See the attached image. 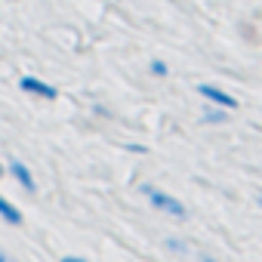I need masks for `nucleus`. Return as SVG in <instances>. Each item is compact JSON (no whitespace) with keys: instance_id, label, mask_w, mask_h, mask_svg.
Wrapping results in <instances>:
<instances>
[{"instance_id":"11","label":"nucleus","mask_w":262,"mask_h":262,"mask_svg":"<svg viewBox=\"0 0 262 262\" xmlns=\"http://www.w3.org/2000/svg\"><path fill=\"white\" fill-rule=\"evenodd\" d=\"M204 262H216V259H204Z\"/></svg>"},{"instance_id":"7","label":"nucleus","mask_w":262,"mask_h":262,"mask_svg":"<svg viewBox=\"0 0 262 262\" xmlns=\"http://www.w3.org/2000/svg\"><path fill=\"white\" fill-rule=\"evenodd\" d=\"M151 74H158V77H164V74H167V65H164L161 59H155V62H151Z\"/></svg>"},{"instance_id":"3","label":"nucleus","mask_w":262,"mask_h":262,"mask_svg":"<svg viewBox=\"0 0 262 262\" xmlns=\"http://www.w3.org/2000/svg\"><path fill=\"white\" fill-rule=\"evenodd\" d=\"M198 93H201L204 99H210L213 105H222V108H237V99H234V96H228V93H222V90H216V86H210V83H201V86H198Z\"/></svg>"},{"instance_id":"10","label":"nucleus","mask_w":262,"mask_h":262,"mask_svg":"<svg viewBox=\"0 0 262 262\" xmlns=\"http://www.w3.org/2000/svg\"><path fill=\"white\" fill-rule=\"evenodd\" d=\"M0 262H7V256H4V253H0Z\"/></svg>"},{"instance_id":"6","label":"nucleus","mask_w":262,"mask_h":262,"mask_svg":"<svg viewBox=\"0 0 262 262\" xmlns=\"http://www.w3.org/2000/svg\"><path fill=\"white\" fill-rule=\"evenodd\" d=\"M204 120H207V123H219V120H225V111H207Z\"/></svg>"},{"instance_id":"9","label":"nucleus","mask_w":262,"mask_h":262,"mask_svg":"<svg viewBox=\"0 0 262 262\" xmlns=\"http://www.w3.org/2000/svg\"><path fill=\"white\" fill-rule=\"evenodd\" d=\"M256 201H259V204H262V191H259V194H256Z\"/></svg>"},{"instance_id":"1","label":"nucleus","mask_w":262,"mask_h":262,"mask_svg":"<svg viewBox=\"0 0 262 262\" xmlns=\"http://www.w3.org/2000/svg\"><path fill=\"white\" fill-rule=\"evenodd\" d=\"M142 191L148 194V204H151V207H158L161 213H170V216H176V219H185V207H182L173 194H164L161 188H151V185H145Z\"/></svg>"},{"instance_id":"8","label":"nucleus","mask_w":262,"mask_h":262,"mask_svg":"<svg viewBox=\"0 0 262 262\" xmlns=\"http://www.w3.org/2000/svg\"><path fill=\"white\" fill-rule=\"evenodd\" d=\"M62 262H86V259H80V256H62Z\"/></svg>"},{"instance_id":"4","label":"nucleus","mask_w":262,"mask_h":262,"mask_svg":"<svg viewBox=\"0 0 262 262\" xmlns=\"http://www.w3.org/2000/svg\"><path fill=\"white\" fill-rule=\"evenodd\" d=\"M10 170H13V179H16V182H19L25 191H34V188H37V182H34L31 170H28L22 161H13V164H10Z\"/></svg>"},{"instance_id":"2","label":"nucleus","mask_w":262,"mask_h":262,"mask_svg":"<svg viewBox=\"0 0 262 262\" xmlns=\"http://www.w3.org/2000/svg\"><path fill=\"white\" fill-rule=\"evenodd\" d=\"M19 86H22V93H31V96H40V99H56L59 93H56V86L53 83H47V80H40V77H22L19 80Z\"/></svg>"},{"instance_id":"12","label":"nucleus","mask_w":262,"mask_h":262,"mask_svg":"<svg viewBox=\"0 0 262 262\" xmlns=\"http://www.w3.org/2000/svg\"><path fill=\"white\" fill-rule=\"evenodd\" d=\"M0 176H4V167H0Z\"/></svg>"},{"instance_id":"5","label":"nucleus","mask_w":262,"mask_h":262,"mask_svg":"<svg viewBox=\"0 0 262 262\" xmlns=\"http://www.w3.org/2000/svg\"><path fill=\"white\" fill-rule=\"evenodd\" d=\"M0 216H4L7 222H13V225H19V222H22V210H19V207H13L7 198H0Z\"/></svg>"}]
</instances>
